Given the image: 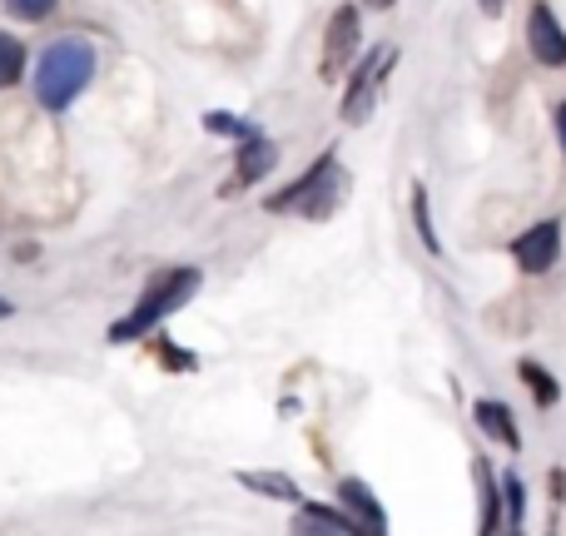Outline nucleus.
I'll use <instances>...</instances> for the list:
<instances>
[{
    "mask_svg": "<svg viewBox=\"0 0 566 536\" xmlns=\"http://www.w3.org/2000/svg\"><path fill=\"white\" fill-rule=\"evenodd\" d=\"M95 80V45L80 35H65L55 40V45H45V55H40L35 65V99L45 109H70L80 99V90Z\"/></svg>",
    "mask_w": 566,
    "mask_h": 536,
    "instance_id": "f257e3e1",
    "label": "nucleus"
},
{
    "mask_svg": "<svg viewBox=\"0 0 566 536\" xmlns=\"http://www.w3.org/2000/svg\"><path fill=\"white\" fill-rule=\"evenodd\" d=\"M199 283H205V273H199V269H169V273H159V278L145 288V298H139L135 308H129L125 318L115 323V328H109V343H135V338H145L149 328H159L169 313L185 308V303L195 298Z\"/></svg>",
    "mask_w": 566,
    "mask_h": 536,
    "instance_id": "f03ea898",
    "label": "nucleus"
},
{
    "mask_svg": "<svg viewBox=\"0 0 566 536\" xmlns=\"http://www.w3.org/2000/svg\"><path fill=\"white\" fill-rule=\"evenodd\" d=\"M343 204V175H338V155H323L318 165L303 179H293L289 189H279L269 199L274 214H308V219H328Z\"/></svg>",
    "mask_w": 566,
    "mask_h": 536,
    "instance_id": "7ed1b4c3",
    "label": "nucleus"
},
{
    "mask_svg": "<svg viewBox=\"0 0 566 536\" xmlns=\"http://www.w3.org/2000/svg\"><path fill=\"white\" fill-rule=\"evenodd\" d=\"M358 35H363V20H358V6H338L323 30V80H338V70L353 65L358 55Z\"/></svg>",
    "mask_w": 566,
    "mask_h": 536,
    "instance_id": "20e7f679",
    "label": "nucleus"
},
{
    "mask_svg": "<svg viewBox=\"0 0 566 536\" xmlns=\"http://www.w3.org/2000/svg\"><path fill=\"white\" fill-rule=\"evenodd\" d=\"M388 70H392V50H378V55H368L358 70H353L348 90H343V105H338L348 125H363V119H368V109H373V99H378V85H382Z\"/></svg>",
    "mask_w": 566,
    "mask_h": 536,
    "instance_id": "39448f33",
    "label": "nucleus"
},
{
    "mask_svg": "<svg viewBox=\"0 0 566 536\" xmlns=\"http://www.w3.org/2000/svg\"><path fill=\"white\" fill-rule=\"evenodd\" d=\"M512 259H517L522 273H547L562 259V224H557V219H542V224H532L527 234L512 244Z\"/></svg>",
    "mask_w": 566,
    "mask_h": 536,
    "instance_id": "423d86ee",
    "label": "nucleus"
},
{
    "mask_svg": "<svg viewBox=\"0 0 566 536\" xmlns=\"http://www.w3.org/2000/svg\"><path fill=\"white\" fill-rule=\"evenodd\" d=\"M338 502H343V512H348V522L358 527V536H388V512L378 507V497H373L358 477L338 482Z\"/></svg>",
    "mask_w": 566,
    "mask_h": 536,
    "instance_id": "0eeeda50",
    "label": "nucleus"
},
{
    "mask_svg": "<svg viewBox=\"0 0 566 536\" xmlns=\"http://www.w3.org/2000/svg\"><path fill=\"white\" fill-rule=\"evenodd\" d=\"M527 45L542 65H566V30L562 20L552 15V6H532L527 15Z\"/></svg>",
    "mask_w": 566,
    "mask_h": 536,
    "instance_id": "6e6552de",
    "label": "nucleus"
},
{
    "mask_svg": "<svg viewBox=\"0 0 566 536\" xmlns=\"http://www.w3.org/2000/svg\"><path fill=\"white\" fill-rule=\"evenodd\" d=\"M274 165H279V145H274V139H264V129H259V135H249L244 149H239V159H234V179L224 185V195L249 189L254 179H264Z\"/></svg>",
    "mask_w": 566,
    "mask_h": 536,
    "instance_id": "1a4fd4ad",
    "label": "nucleus"
},
{
    "mask_svg": "<svg viewBox=\"0 0 566 536\" xmlns=\"http://www.w3.org/2000/svg\"><path fill=\"white\" fill-rule=\"evenodd\" d=\"M472 477H478V536H497L502 527V487L497 472H492L488 458L472 462Z\"/></svg>",
    "mask_w": 566,
    "mask_h": 536,
    "instance_id": "9d476101",
    "label": "nucleus"
},
{
    "mask_svg": "<svg viewBox=\"0 0 566 536\" xmlns=\"http://www.w3.org/2000/svg\"><path fill=\"white\" fill-rule=\"evenodd\" d=\"M303 517L293 522L289 536H358V527L348 522V512L323 507V502H298Z\"/></svg>",
    "mask_w": 566,
    "mask_h": 536,
    "instance_id": "9b49d317",
    "label": "nucleus"
},
{
    "mask_svg": "<svg viewBox=\"0 0 566 536\" xmlns=\"http://www.w3.org/2000/svg\"><path fill=\"white\" fill-rule=\"evenodd\" d=\"M234 482L239 487H249L254 497H274V502H289V507H298L303 502V492L293 487L283 472H234Z\"/></svg>",
    "mask_w": 566,
    "mask_h": 536,
    "instance_id": "f8f14e48",
    "label": "nucleus"
},
{
    "mask_svg": "<svg viewBox=\"0 0 566 536\" xmlns=\"http://www.w3.org/2000/svg\"><path fill=\"white\" fill-rule=\"evenodd\" d=\"M478 428L488 432L492 442H502V448H522V432H517V422H512V412L502 408V402H478Z\"/></svg>",
    "mask_w": 566,
    "mask_h": 536,
    "instance_id": "ddd939ff",
    "label": "nucleus"
},
{
    "mask_svg": "<svg viewBox=\"0 0 566 536\" xmlns=\"http://www.w3.org/2000/svg\"><path fill=\"white\" fill-rule=\"evenodd\" d=\"M522 382H527V388H532V398H537L542 408H557V402H562L557 378H552V372L542 368L537 358H522Z\"/></svg>",
    "mask_w": 566,
    "mask_h": 536,
    "instance_id": "4468645a",
    "label": "nucleus"
},
{
    "mask_svg": "<svg viewBox=\"0 0 566 536\" xmlns=\"http://www.w3.org/2000/svg\"><path fill=\"white\" fill-rule=\"evenodd\" d=\"M20 75H25V45L0 30V90H10Z\"/></svg>",
    "mask_w": 566,
    "mask_h": 536,
    "instance_id": "2eb2a0df",
    "label": "nucleus"
},
{
    "mask_svg": "<svg viewBox=\"0 0 566 536\" xmlns=\"http://www.w3.org/2000/svg\"><path fill=\"white\" fill-rule=\"evenodd\" d=\"M412 224H418V234H422V249H428V254L438 259V254H442V239H438V229H432L428 189H422V185H412Z\"/></svg>",
    "mask_w": 566,
    "mask_h": 536,
    "instance_id": "dca6fc26",
    "label": "nucleus"
},
{
    "mask_svg": "<svg viewBox=\"0 0 566 536\" xmlns=\"http://www.w3.org/2000/svg\"><path fill=\"white\" fill-rule=\"evenodd\" d=\"M205 129H214V135H234V139H249L259 135V125H249V119H234V115H205Z\"/></svg>",
    "mask_w": 566,
    "mask_h": 536,
    "instance_id": "f3484780",
    "label": "nucleus"
},
{
    "mask_svg": "<svg viewBox=\"0 0 566 536\" xmlns=\"http://www.w3.org/2000/svg\"><path fill=\"white\" fill-rule=\"evenodd\" d=\"M502 502H507V522H522V507H527V487H522L517 472L502 477Z\"/></svg>",
    "mask_w": 566,
    "mask_h": 536,
    "instance_id": "a211bd4d",
    "label": "nucleus"
},
{
    "mask_svg": "<svg viewBox=\"0 0 566 536\" xmlns=\"http://www.w3.org/2000/svg\"><path fill=\"white\" fill-rule=\"evenodd\" d=\"M6 10L20 20H45L50 10H55V0H6Z\"/></svg>",
    "mask_w": 566,
    "mask_h": 536,
    "instance_id": "6ab92c4d",
    "label": "nucleus"
},
{
    "mask_svg": "<svg viewBox=\"0 0 566 536\" xmlns=\"http://www.w3.org/2000/svg\"><path fill=\"white\" fill-rule=\"evenodd\" d=\"M159 358L169 362L175 372H189L195 368V353H185V348H175V343H159Z\"/></svg>",
    "mask_w": 566,
    "mask_h": 536,
    "instance_id": "aec40b11",
    "label": "nucleus"
},
{
    "mask_svg": "<svg viewBox=\"0 0 566 536\" xmlns=\"http://www.w3.org/2000/svg\"><path fill=\"white\" fill-rule=\"evenodd\" d=\"M557 139H562V155H566V105L557 109Z\"/></svg>",
    "mask_w": 566,
    "mask_h": 536,
    "instance_id": "412c9836",
    "label": "nucleus"
},
{
    "mask_svg": "<svg viewBox=\"0 0 566 536\" xmlns=\"http://www.w3.org/2000/svg\"><path fill=\"white\" fill-rule=\"evenodd\" d=\"M0 318H10V303L6 298H0Z\"/></svg>",
    "mask_w": 566,
    "mask_h": 536,
    "instance_id": "4be33fe9",
    "label": "nucleus"
},
{
    "mask_svg": "<svg viewBox=\"0 0 566 536\" xmlns=\"http://www.w3.org/2000/svg\"><path fill=\"white\" fill-rule=\"evenodd\" d=\"M373 6H392V0H373Z\"/></svg>",
    "mask_w": 566,
    "mask_h": 536,
    "instance_id": "5701e85b",
    "label": "nucleus"
},
{
    "mask_svg": "<svg viewBox=\"0 0 566 536\" xmlns=\"http://www.w3.org/2000/svg\"><path fill=\"white\" fill-rule=\"evenodd\" d=\"M507 536H517V532H507Z\"/></svg>",
    "mask_w": 566,
    "mask_h": 536,
    "instance_id": "b1692460",
    "label": "nucleus"
}]
</instances>
